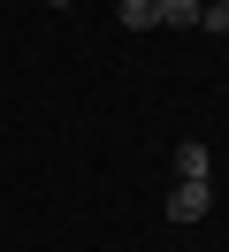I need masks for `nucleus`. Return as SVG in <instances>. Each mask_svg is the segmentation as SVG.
I'll return each instance as SVG.
<instances>
[{
	"instance_id": "nucleus-1",
	"label": "nucleus",
	"mask_w": 229,
	"mask_h": 252,
	"mask_svg": "<svg viewBox=\"0 0 229 252\" xmlns=\"http://www.w3.org/2000/svg\"><path fill=\"white\" fill-rule=\"evenodd\" d=\"M206 206H214L206 184H176L168 191V221H206Z\"/></svg>"
},
{
	"instance_id": "nucleus-2",
	"label": "nucleus",
	"mask_w": 229,
	"mask_h": 252,
	"mask_svg": "<svg viewBox=\"0 0 229 252\" xmlns=\"http://www.w3.org/2000/svg\"><path fill=\"white\" fill-rule=\"evenodd\" d=\"M206 176H214V153H206V145H176V184H206Z\"/></svg>"
},
{
	"instance_id": "nucleus-3",
	"label": "nucleus",
	"mask_w": 229,
	"mask_h": 252,
	"mask_svg": "<svg viewBox=\"0 0 229 252\" xmlns=\"http://www.w3.org/2000/svg\"><path fill=\"white\" fill-rule=\"evenodd\" d=\"M115 16H122V31H153L161 23V0H122Z\"/></svg>"
},
{
	"instance_id": "nucleus-4",
	"label": "nucleus",
	"mask_w": 229,
	"mask_h": 252,
	"mask_svg": "<svg viewBox=\"0 0 229 252\" xmlns=\"http://www.w3.org/2000/svg\"><path fill=\"white\" fill-rule=\"evenodd\" d=\"M161 23H183V31H198V0H161Z\"/></svg>"
},
{
	"instance_id": "nucleus-5",
	"label": "nucleus",
	"mask_w": 229,
	"mask_h": 252,
	"mask_svg": "<svg viewBox=\"0 0 229 252\" xmlns=\"http://www.w3.org/2000/svg\"><path fill=\"white\" fill-rule=\"evenodd\" d=\"M46 8H69V0H46Z\"/></svg>"
},
{
	"instance_id": "nucleus-6",
	"label": "nucleus",
	"mask_w": 229,
	"mask_h": 252,
	"mask_svg": "<svg viewBox=\"0 0 229 252\" xmlns=\"http://www.w3.org/2000/svg\"><path fill=\"white\" fill-rule=\"evenodd\" d=\"M206 8H229V0H206Z\"/></svg>"
}]
</instances>
